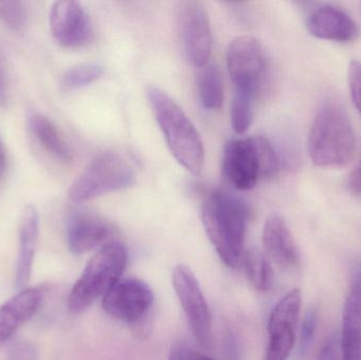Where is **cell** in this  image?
<instances>
[{
    "label": "cell",
    "instance_id": "13",
    "mask_svg": "<svg viewBox=\"0 0 361 360\" xmlns=\"http://www.w3.org/2000/svg\"><path fill=\"white\" fill-rule=\"evenodd\" d=\"M305 25L311 35L335 42H350L357 38V25L347 12L332 4H319L309 11Z\"/></svg>",
    "mask_w": 361,
    "mask_h": 360
},
{
    "label": "cell",
    "instance_id": "3",
    "mask_svg": "<svg viewBox=\"0 0 361 360\" xmlns=\"http://www.w3.org/2000/svg\"><path fill=\"white\" fill-rule=\"evenodd\" d=\"M356 150L355 132L341 106L326 103L318 110L307 137V154L319 167L347 166Z\"/></svg>",
    "mask_w": 361,
    "mask_h": 360
},
{
    "label": "cell",
    "instance_id": "21",
    "mask_svg": "<svg viewBox=\"0 0 361 360\" xmlns=\"http://www.w3.org/2000/svg\"><path fill=\"white\" fill-rule=\"evenodd\" d=\"M241 266L254 289L260 292L271 289L274 280L273 268L264 254L255 249L244 252Z\"/></svg>",
    "mask_w": 361,
    "mask_h": 360
},
{
    "label": "cell",
    "instance_id": "30",
    "mask_svg": "<svg viewBox=\"0 0 361 360\" xmlns=\"http://www.w3.org/2000/svg\"><path fill=\"white\" fill-rule=\"evenodd\" d=\"M169 360H190L186 349L183 345H177L171 349Z\"/></svg>",
    "mask_w": 361,
    "mask_h": 360
},
{
    "label": "cell",
    "instance_id": "19",
    "mask_svg": "<svg viewBox=\"0 0 361 360\" xmlns=\"http://www.w3.org/2000/svg\"><path fill=\"white\" fill-rule=\"evenodd\" d=\"M29 127L40 145L57 160L68 163L72 160V152L61 131L42 114H33L29 118Z\"/></svg>",
    "mask_w": 361,
    "mask_h": 360
},
{
    "label": "cell",
    "instance_id": "31",
    "mask_svg": "<svg viewBox=\"0 0 361 360\" xmlns=\"http://www.w3.org/2000/svg\"><path fill=\"white\" fill-rule=\"evenodd\" d=\"M6 169V156L4 151V146H2L1 141H0V179L4 177V173Z\"/></svg>",
    "mask_w": 361,
    "mask_h": 360
},
{
    "label": "cell",
    "instance_id": "25",
    "mask_svg": "<svg viewBox=\"0 0 361 360\" xmlns=\"http://www.w3.org/2000/svg\"><path fill=\"white\" fill-rule=\"evenodd\" d=\"M348 82L352 101L361 114V61L353 59L350 63Z\"/></svg>",
    "mask_w": 361,
    "mask_h": 360
},
{
    "label": "cell",
    "instance_id": "16",
    "mask_svg": "<svg viewBox=\"0 0 361 360\" xmlns=\"http://www.w3.org/2000/svg\"><path fill=\"white\" fill-rule=\"evenodd\" d=\"M111 234V226L105 220L92 213H78L68 224V249L74 255H84L103 244Z\"/></svg>",
    "mask_w": 361,
    "mask_h": 360
},
{
    "label": "cell",
    "instance_id": "11",
    "mask_svg": "<svg viewBox=\"0 0 361 360\" xmlns=\"http://www.w3.org/2000/svg\"><path fill=\"white\" fill-rule=\"evenodd\" d=\"M49 21L53 37L63 48H80L92 38L90 17L80 2L73 0L54 2Z\"/></svg>",
    "mask_w": 361,
    "mask_h": 360
},
{
    "label": "cell",
    "instance_id": "14",
    "mask_svg": "<svg viewBox=\"0 0 361 360\" xmlns=\"http://www.w3.org/2000/svg\"><path fill=\"white\" fill-rule=\"evenodd\" d=\"M44 296V287H27L0 306V347L36 314Z\"/></svg>",
    "mask_w": 361,
    "mask_h": 360
},
{
    "label": "cell",
    "instance_id": "7",
    "mask_svg": "<svg viewBox=\"0 0 361 360\" xmlns=\"http://www.w3.org/2000/svg\"><path fill=\"white\" fill-rule=\"evenodd\" d=\"M173 285L195 340L204 348L212 344V315L195 274L186 266H176Z\"/></svg>",
    "mask_w": 361,
    "mask_h": 360
},
{
    "label": "cell",
    "instance_id": "12",
    "mask_svg": "<svg viewBox=\"0 0 361 360\" xmlns=\"http://www.w3.org/2000/svg\"><path fill=\"white\" fill-rule=\"evenodd\" d=\"M300 306L292 299L279 300L274 306L267 323L269 344L264 360H288L296 340Z\"/></svg>",
    "mask_w": 361,
    "mask_h": 360
},
{
    "label": "cell",
    "instance_id": "18",
    "mask_svg": "<svg viewBox=\"0 0 361 360\" xmlns=\"http://www.w3.org/2000/svg\"><path fill=\"white\" fill-rule=\"evenodd\" d=\"M341 342L348 360H361V275L352 283L345 299Z\"/></svg>",
    "mask_w": 361,
    "mask_h": 360
},
{
    "label": "cell",
    "instance_id": "29",
    "mask_svg": "<svg viewBox=\"0 0 361 360\" xmlns=\"http://www.w3.org/2000/svg\"><path fill=\"white\" fill-rule=\"evenodd\" d=\"M8 101V91H6V76H4V67L0 61V107H4Z\"/></svg>",
    "mask_w": 361,
    "mask_h": 360
},
{
    "label": "cell",
    "instance_id": "23",
    "mask_svg": "<svg viewBox=\"0 0 361 360\" xmlns=\"http://www.w3.org/2000/svg\"><path fill=\"white\" fill-rule=\"evenodd\" d=\"M104 67L99 63H82L67 70L63 76V85L67 89H80L92 84L102 77Z\"/></svg>",
    "mask_w": 361,
    "mask_h": 360
},
{
    "label": "cell",
    "instance_id": "9",
    "mask_svg": "<svg viewBox=\"0 0 361 360\" xmlns=\"http://www.w3.org/2000/svg\"><path fill=\"white\" fill-rule=\"evenodd\" d=\"M154 292L137 278L118 280L103 297V309L112 318L139 325L145 321L154 304Z\"/></svg>",
    "mask_w": 361,
    "mask_h": 360
},
{
    "label": "cell",
    "instance_id": "17",
    "mask_svg": "<svg viewBox=\"0 0 361 360\" xmlns=\"http://www.w3.org/2000/svg\"><path fill=\"white\" fill-rule=\"evenodd\" d=\"M39 232V215L33 205L25 207L19 225V251L17 257L15 287L18 291L27 289L31 278L34 256Z\"/></svg>",
    "mask_w": 361,
    "mask_h": 360
},
{
    "label": "cell",
    "instance_id": "4",
    "mask_svg": "<svg viewBox=\"0 0 361 360\" xmlns=\"http://www.w3.org/2000/svg\"><path fill=\"white\" fill-rule=\"evenodd\" d=\"M128 262V252L120 241L105 243L87 263L68 298V306L73 313L88 309L104 297L121 280Z\"/></svg>",
    "mask_w": 361,
    "mask_h": 360
},
{
    "label": "cell",
    "instance_id": "6",
    "mask_svg": "<svg viewBox=\"0 0 361 360\" xmlns=\"http://www.w3.org/2000/svg\"><path fill=\"white\" fill-rule=\"evenodd\" d=\"M226 63L235 90L257 95L267 69V58L261 42L254 36H237L227 49Z\"/></svg>",
    "mask_w": 361,
    "mask_h": 360
},
{
    "label": "cell",
    "instance_id": "1",
    "mask_svg": "<svg viewBox=\"0 0 361 360\" xmlns=\"http://www.w3.org/2000/svg\"><path fill=\"white\" fill-rule=\"evenodd\" d=\"M201 217L206 235L223 263L239 268L245 252L247 204L231 192L212 190L204 197Z\"/></svg>",
    "mask_w": 361,
    "mask_h": 360
},
{
    "label": "cell",
    "instance_id": "28",
    "mask_svg": "<svg viewBox=\"0 0 361 360\" xmlns=\"http://www.w3.org/2000/svg\"><path fill=\"white\" fill-rule=\"evenodd\" d=\"M348 187L354 196L361 197V170L358 167L350 173Z\"/></svg>",
    "mask_w": 361,
    "mask_h": 360
},
{
    "label": "cell",
    "instance_id": "27",
    "mask_svg": "<svg viewBox=\"0 0 361 360\" xmlns=\"http://www.w3.org/2000/svg\"><path fill=\"white\" fill-rule=\"evenodd\" d=\"M316 328H317V315H316L315 311H310L305 315L302 327H301V346L302 348H307L314 340Z\"/></svg>",
    "mask_w": 361,
    "mask_h": 360
},
{
    "label": "cell",
    "instance_id": "32",
    "mask_svg": "<svg viewBox=\"0 0 361 360\" xmlns=\"http://www.w3.org/2000/svg\"><path fill=\"white\" fill-rule=\"evenodd\" d=\"M189 359L190 360H214L206 355L201 354V353L192 352L189 354Z\"/></svg>",
    "mask_w": 361,
    "mask_h": 360
},
{
    "label": "cell",
    "instance_id": "2",
    "mask_svg": "<svg viewBox=\"0 0 361 360\" xmlns=\"http://www.w3.org/2000/svg\"><path fill=\"white\" fill-rule=\"evenodd\" d=\"M146 95L171 154L191 175H200L205 161V151L201 137L190 118L158 86H148Z\"/></svg>",
    "mask_w": 361,
    "mask_h": 360
},
{
    "label": "cell",
    "instance_id": "10",
    "mask_svg": "<svg viewBox=\"0 0 361 360\" xmlns=\"http://www.w3.org/2000/svg\"><path fill=\"white\" fill-rule=\"evenodd\" d=\"M222 170L227 181L238 190H252L264 180L257 137L231 139L225 145Z\"/></svg>",
    "mask_w": 361,
    "mask_h": 360
},
{
    "label": "cell",
    "instance_id": "24",
    "mask_svg": "<svg viewBox=\"0 0 361 360\" xmlns=\"http://www.w3.org/2000/svg\"><path fill=\"white\" fill-rule=\"evenodd\" d=\"M27 10L20 1H0V21L8 29L20 32L27 25Z\"/></svg>",
    "mask_w": 361,
    "mask_h": 360
},
{
    "label": "cell",
    "instance_id": "26",
    "mask_svg": "<svg viewBox=\"0 0 361 360\" xmlns=\"http://www.w3.org/2000/svg\"><path fill=\"white\" fill-rule=\"evenodd\" d=\"M318 360H348L341 337L331 338L320 351Z\"/></svg>",
    "mask_w": 361,
    "mask_h": 360
},
{
    "label": "cell",
    "instance_id": "15",
    "mask_svg": "<svg viewBox=\"0 0 361 360\" xmlns=\"http://www.w3.org/2000/svg\"><path fill=\"white\" fill-rule=\"evenodd\" d=\"M265 256L280 268L293 270L298 268L299 252L294 237L281 216L274 213L265 221L262 230Z\"/></svg>",
    "mask_w": 361,
    "mask_h": 360
},
{
    "label": "cell",
    "instance_id": "5",
    "mask_svg": "<svg viewBox=\"0 0 361 360\" xmlns=\"http://www.w3.org/2000/svg\"><path fill=\"white\" fill-rule=\"evenodd\" d=\"M135 179V168L127 159L118 152H102L73 182L69 190V199L80 204L130 187Z\"/></svg>",
    "mask_w": 361,
    "mask_h": 360
},
{
    "label": "cell",
    "instance_id": "20",
    "mask_svg": "<svg viewBox=\"0 0 361 360\" xmlns=\"http://www.w3.org/2000/svg\"><path fill=\"white\" fill-rule=\"evenodd\" d=\"M197 93L205 109L210 111L220 109L224 101V86L216 66L208 63L201 68L197 76Z\"/></svg>",
    "mask_w": 361,
    "mask_h": 360
},
{
    "label": "cell",
    "instance_id": "22",
    "mask_svg": "<svg viewBox=\"0 0 361 360\" xmlns=\"http://www.w3.org/2000/svg\"><path fill=\"white\" fill-rule=\"evenodd\" d=\"M256 95L235 90L231 106V123L237 135H244L254 118V99Z\"/></svg>",
    "mask_w": 361,
    "mask_h": 360
},
{
    "label": "cell",
    "instance_id": "33",
    "mask_svg": "<svg viewBox=\"0 0 361 360\" xmlns=\"http://www.w3.org/2000/svg\"><path fill=\"white\" fill-rule=\"evenodd\" d=\"M357 167H358V168H360V170H361V154H360V165H358V166H357Z\"/></svg>",
    "mask_w": 361,
    "mask_h": 360
},
{
    "label": "cell",
    "instance_id": "8",
    "mask_svg": "<svg viewBox=\"0 0 361 360\" xmlns=\"http://www.w3.org/2000/svg\"><path fill=\"white\" fill-rule=\"evenodd\" d=\"M177 27L183 50L188 61L200 69L207 65L212 55V27L207 12L202 4L180 2Z\"/></svg>",
    "mask_w": 361,
    "mask_h": 360
}]
</instances>
